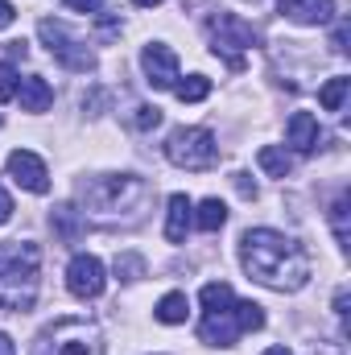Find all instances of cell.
Here are the masks:
<instances>
[{"mask_svg": "<svg viewBox=\"0 0 351 355\" xmlns=\"http://www.w3.org/2000/svg\"><path fill=\"white\" fill-rule=\"evenodd\" d=\"M149 182L137 174H99L79 186L83 219L99 227H137L149 207Z\"/></svg>", "mask_w": 351, "mask_h": 355, "instance_id": "cell-2", "label": "cell"}, {"mask_svg": "<svg viewBox=\"0 0 351 355\" xmlns=\"http://www.w3.org/2000/svg\"><path fill=\"white\" fill-rule=\"evenodd\" d=\"M261 327H264V310L261 306L236 297L232 306H223V310H207V314H203V322H198V339L211 343V347H236L240 335L261 331Z\"/></svg>", "mask_w": 351, "mask_h": 355, "instance_id": "cell-4", "label": "cell"}, {"mask_svg": "<svg viewBox=\"0 0 351 355\" xmlns=\"http://www.w3.org/2000/svg\"><path fill=\"white\" fill-rule=\"evenodd\" d=\"M157 322H166V327H178V322H186V314H190V302H186V293H166L162 302H157Z\"/></svg>", "mask_w": 351, "mask_h": 355, "instance_id": "cell-18", "label": "cell"}, {"mask_svg": "<svg viewBox=\"0 0 351 355\" xmlns=\"http://www.w3.org/2000/svg\"><path fill=\"white\" fill-rule=\"evenodd\" d=\"M318 141H323L318 120H314L310 112H293V116H289V145H293L298 153H314Z\"/></svg>", "mask_w": 351, "mask_h": 355, "instance_id": "cell-15", "label": "cell"}, {"mask_svg": "<svg viewBox=\"0 0 351 355\" xmlns=\"http://www.w3.org/2000/svg\"><path fill=\"white\" fill-rule=\"evenodd\" d=\"M194 223H198L203 232H219V227L228 223V207H223L219 198H203L198 211H194Z\"/></svg>", "mask_w": 351, "mask_h": 355, "instance_id": "cell-19", "label": "cell"}, {"mask_svg": "<svg viewBox=\"0 0 351 355\" xmlns=\"http://www.w3.org/2000/svg\"><path fill=\"white\" fill-rule=\"evenodd\" d=\"M0 355H17V347H12V339L0 331Z\"/></svg>", "mask_w": 351, "mask_h": 355, "instance_id": "cell-34", "label": "cell"}, {"mask_svg": "<svg viewBox=\"0 0 351 355\" xmlns=\"http://www.w3.org/2000/svg\"><path fill=\"white\" fill-rule=\"evenodd\" d=\"M331 46H335L339 54L348 50V25H339V29H335V37H331Z\"/></svg>", "mask_w": 351, "mask_h": 355, "instance_id": "cell-31", "label": "cell"}, {"mask_svg": "<svg viewBox=\"0 0 351 355\" xmlns=\"http://www.w3.org/2000/svg\"><path fill=\"white\" fill-rule=\"evenodd\" d=\"M236 190L244 198H257V182H248V174H236Z\"/></svg>", "mask_w": 351, "mask_h": 355, "instance_id": "cell-29", "label": "cell"}, {"mask_svg": "<svg viewBox=\"0 0 351 355\" xmlns=\"http://www.w3.org/2000/svg\"><path fill=\"white\" fill-rule=\"evenodd\" d=\"M33 355H103V335L87 318H58L37 335Z\"/></svg>", "mask_w": 351, "mask_h": 355, "instance_id": "cell-5", "label": "cell"}, {"mask_svg": "<svg viewBox=\"0 0 351 355\" xmlns=\"http://www.w3.org/2000/svg\"><path fill=\"white\" fill-rule=\"evenodd\" d=\"M108 277H103V261L91 257V252H79L71 265H67V289L79 297V302H95L103 293Z\"/></svg>", "mask_w": 351, "mask_h": 355, "instance_id": "cell-10", "label": "cell"}, {"mask_svg": "<svg viewBox=\"0 0 351 355\" xmlns=\"http://www.w3.org/2000/svg\"><path fill=\"white\" fill-rule=\"evenodd\" d=\"M12 21H17V8H12L8 0H0V29H8Z\"/></svg>", "mask_w": 351, "mask_h": 355, "instance_id": "cell-30", "label": "cell"}, {"mask_svg": "<svg viewBox=\"0 0 351 355\" xmlns=\"http://www.w3.org/2000/svg\"><path fill=\"white\" fill-rule=\"evenodd\" d=\"M141 71H145V83L157 91H174V83L182 79L178 71V54L166 46V42H149L141 50Z\"/></svg>", "mask_w": 351, "mask_h": 355, "instance_id": "cell-9", "label": "cell"}, {"mask_svg": "<svg viewBox=\"0 0 351 355\" xmlns=\"http://www.w3.org/2000/svg\"><path fill=\"white\" fill-rule=\"evenodd\" d=\"M174 95L182 99V103H198V99H207V95H211V79H207V75L178 79V83H174Z\"/></svg>", "mask_w": 351, "mask_h": 355, "instance_id": "cell-22", "label": "cell"}, {"mask_svg": "<svg viewBox=\"0 0 351 355\" xmlns=\"http://www.w3.org/2000/svg\"><path fill=\"white\" fill-rule=\"evenodd\" d=\"M207 37H211V50L223 54L232 71H240L244 67V50L257 46V29L244 17H232V12H211L207 17Z\"/></svg>", "mask_w": 351, "mask_h": 355, "instance_id": "cell-7", "label": "cell"}, {"mask_svg": "<svg viewBox=\"0 0 351 355\" xmlns=\"http://www.w3.org/2000/svg\"><path fill=\"white\" fill-rule=\"evenodd\" d=\"M17 99H21V112H46V107L54 103V87H50L46 79L29 75V79L17 83Z\"/></svg>", "mask_w": 351, "mask_h": 355, "instance_id": "cell-16", "label": "cell"}, {"mask_svg": "<svg viewBox=\"0 0 351 355\" xmlns=\"http://www.w3.org/2000/svg\"><path fill=\"white\" fill-rule=\"evenodd\" d=\"M348 91H351V79H348V75H335L327 87L318 91V103H323L327 112H343V99H348Z\"/></svg>", "mask_w": 351, "mask_h": 355, "instance_id": "cell-21", "label": "cell"}, {"mask_svg": "<svg viewBox=\"0 0 351 355\" xmlns=\"http://www.w3.org/2000/svg\"><path fill=\"white\" fill-rule=\"evenodd\" d=\"M261 355H289V347H264Z\"/></svg>", "mask_w": 351, "mask_h": 355, "instance_id": "cell-35", "label": "cell"}, {"mask_svg": "<svg viewBox=\"0 0 351 355\" xmlns=\"http://www.w3.org/2000/svg\"><path fill=\"white\" fill-rule=\"evenodd\" d=\"M310 355H343V347H339V343H318Z\"/></svg>", "mask_w": 351, "mask_h": 355, "instance_id": "cell-33", "label": "cell"}, {"mask_svg": "<svg viewBox=\"0 0 351 355\" xmlns=\"http://www.w3.org/2000/svg\"><path fill=\"white\" fill-rule=\"evenodd\" d=\"M198 302H203V314H207V310H223V306H232L236 293H232V285H223V281H207V285L198 289Z\"/></svg>", "mask_w": 351, "mask_h": 355, "instance_id": "cell-20", "label": "cell"}, {"mask_svg": "<svg viewBox=\"0 0 351 355\" xmlns=\"http://www.w3.org/2000/svg\"><path fill=\"white\" fill-rule=\"evenodd\" d=\"M240 265L257 285H268L277 293H298L310 281L306 248L293 236L273 232V227H248L240 236Z\"/></svg>", "mask_w": 351, "mask_h": 355, "instance_id": "cell-1", "label": "cell"}, {"mask_svg": "<svg viewBox=\"0 0 351 355\" xmlns=\"http://www.w3.org/2000/svg\"><path fill=\"white\" fill-rule=\"evenodd\" d=\"M17 71H12V62H0V103H8V99H17Z\"/></svg>", "mask_w": 351, "mask_h": 355, "instance_id": "cell-26", "label": "cell"}, {"mask_svg": "<svg viewBox=\"0 0 351 355\" xmlns=\"http://www.w3.org/2000/svg\"><path fill=\"white\" fill-rule=\"evenodd\" d=\"M116 277H120V281H141V277H145V261H141L137 252H120V257H116Z\"/></svg>", "mask_w": 351, "mask_h": 355, "instance_id": "cell-24", "label": "cell"}, {"mask_svg": "<svg viewBox=\"0 0 351 355\" xmlns=\"http://www.w3.org/2000/svg\"><path fill=\"white\" fill-rule=\"evenodd\" d=\"M67 8L87 12V17H99V12H103V0H67Z\"/></svg>", "mask_w": 351, "mask_h": 355, "instance_id": "cell-27", "label": "cell"}, {"mask_svg": "<svg viewBox=\"0 0 351 355\" xmlns=\"http://www.w3.org/2000/svg\"><path fill=\"white\" fill-rule=\"evenodd\" d=\"M257 162H261V170L268 178H289L293 174V157H289L281 145H264L261 153H257Z\"/></svg>", "mask_w": 351, "mask_h": 355, "instance_id": "cell-17", "label": "cell"}, {"mask_svg": "<svg viewBox=\"0 0 351 355\" xmlns=\"http://www.w3.org/2000/svg\"><path fill=\"white\" fill-rule=\"evenodd\" d=\"M37 33H42V42H46V50L67 67V71H79V75H91L95 71V54H91L87 46L62 25V21H54V17H42L37 21Z\"/></svg>", "mask_w": 351, "mask_h": 355, "instance_id": "cell-8", "label": "cell"}, {"mask_svg": "<svg viewBox=\"0 0 351 355\" xmlns=\"http://www.w3.org/2000/svg\"><path fill=\"white\" fill-rule=\"evenodd\" d=\"M157 124H162V107L141 103V107H137V116H132V128H137V132H149V128H157Z\"/></svg>", "mask_w": 351, "mask_h": 355, "instance_id": "cell-25", "label": "cell"}, {"mask_svg": "<svg viewBox=\"0 0 351 355\" xmlns=\"http://www.w3.org/2000/svg\"><path fill=\"white\" fill-rule=\"evenodd\" d=\"M132 4H141V8H153V4H162V0H132Z\"/></svg>", "mask_w": 351, "mask_h": 355, "instance_id": "cell-36", "label": "cell"}, {"mask_svg": "<svg viewBox=\"0 0 351 355\" xmlns=\"http://www.w3.org/2000/svg\"><path fill=\"white\" fill-rule=\"evenodd\" d=\"M50 227H54V236H58L62 244H79V240H83V232H87V219H83V211H79V207L62 202V207H54Z\"/></svg>", "mask_w": 351, "mask_h": 355, "instance_id": "cell-14", "label": "cell"}, {"mask_svg": "<svg viewBox=\"0 0 351 355\" xmlns=\"http://www.w3.org/2000/svg\"><path fill=\"white\" fill-rule=\"evenodd\" d=\"M190 223H194V202L186 194H170V202H166V240L182 244L186 232H190Z\"/></svg>", "mask_w": 351, "mask_h": 355, "instance_id": "cell-13", "label": "cell"}, {"mask_svg": "<svg viewBox=\"0 0 351 355\" xmlns=\"http://www.w3.org/2000/svg\"><path fill=\"white\" fill-rule=\"evenodd\" d=\"M37 272H42V248L33 240H4L0 244V310L25 314L37 302Z\"/></svg>", "mask_w": 351, "mask_h": 355, "instance_id": "cell-3", "label": "cell"}, {"mask_svg": "<svg viewBox=\"0 0 351 355\" xmlns=\"http://www.w3.org/2000/svg\"><path fill=\"white\" fill-rule=\"evenodd\" d=\"M8 219H12V198H8V190L0 186V227H4Z\"/></svg>", "mask_w": 351, "mask_h": 355, "instance_id": "cell-28", "label": "cell"}, {"mask_svg": "<svg viewBox=\"0 0 351 355\" xmlns=\"http://www.w3.org/2000/svg\"><path fill=\"white\" fill-rule=\"evenodd\" d=\"M348 190L335 198V207H331V227H335V240H339V248H348Z\"/></svg>", "mask_w": 351, "mask_h": 355, "instance_id": "cell-23", "label": "cell"}, {"mask_svg": "<svg viewBox=\"0 0 351 355\" xmlns=\"http://www.w3.org/2000/svg\"><path fill=\"white\" fill-rule=\"evenodd\" d=\"M166 157L174 162L178 170H190V174H203L219 162V145L211 137V128H174L166 137Z\"/></svg>", "mask_w": 351, "mask_h": 355, "instance_id": "cell-6", "label": "cell"}, {"mask_svg": "<svg viewBox=\"0 0 351 355\" xmlns=\"http://www.w3.org/2000/svg\"><path fill=\"white\" fill-rule=\"evenodd\" d=\"M277 8L298 25H327L335 17V0H281Z\"/></svg>", "mask_w": 351, "mask_h": 355, "instance_id": "cell-12", "label": "cell"}, {"mask_svg": "<svg viewBox=\"0 0 351 355\" xmlns=\"http://www.w3.org/2000/svg\"><path fill=\"white\" fill-rule=\"evenodd\" d=\"M335 314H339V318H348V289H339V293H335Z\"/></svg>", "mask_w": 351, "mask_h": 355, "instance_id": "cell-32", "label": "cell"}, {"mask_svg": "<svg viewBox=\"0 0 351 355\" xmlns=\"http://www.w3.org/2000/svg\"><path fill=\"white\" fill-rule=\"evenodd\" d=\"M4 166H8V178H12L17 186H25L29 194H46V190H50V170H46V162H42L37 153L12 149Z\"/></svg>", "mask_w": 351, "mask_h": 355, "instance_id": "cell-11", "label": "cell"}]
</instances>
